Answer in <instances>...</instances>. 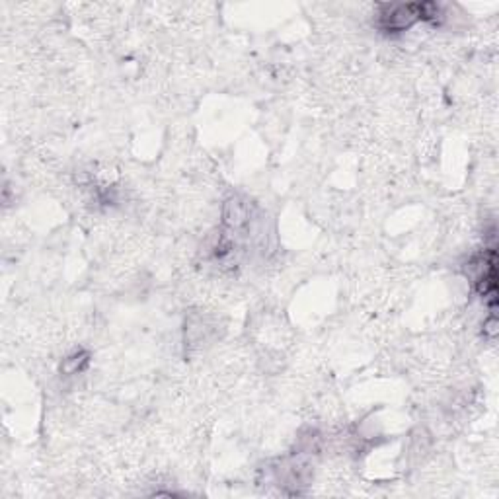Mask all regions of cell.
Here are the masks:
<instances>
[{"label":"cell","instance_id":"cell-1","mask_svg":"<svg viewBox=\"0 0 499 499\" xmlns=\"http://www.w3.org/2000/svg\"><path fill=\"white\" fill-rule=\"evenodd\" d=\"M419 22V2L415 4H381L377 26L386 34H402Z\"/></svg>","mask_w":499,"mask_h":499},{"label":"cell","instance_id":"cell-2","mask_svg":"<svg viewBox=\"0 0 499 499\" xmlns=\"http://www.w3.org/2000/svg\"><path fill=\"white\" fill-rule=\"evenodd\" d=\"M250 220V209L248 205L238 199V197H230L225 201L222 207V222L225 227L230 230H240L242 227H246V222Z\"/></svg>","mask_w":499,"mask_h":499},{"label":"cell","instance_id":"cell-3","mask_svg":"<svg viewBox=\"0 0 499 499\" xmlns=\"http://www.w3.org/2000/svg\"><path fill=\"white\" fill-rule=\"evenodd\" d=\"M88 361H90V353H88V351H75L72 355H68L63 359V363H61V372L67 374V377H70V374H78V372L84 371Z\"/></svg>","mask_w":499,"mask_h":499},{"label":"cell","instance_id":"cell-4","mask_svg":"<svg viewBox=\"0 0 499 499\" xmlns=\"http://www.w3.org/2000/svg\"><path fill=\"white\" fill-rule=\"evenodd\" d=\"M486 334H488L490 338L495 336V316H493V314H491L490 318H488V322H486Z\"/></svg>","mask_w":499,"mask_h":499}]
</instances>
